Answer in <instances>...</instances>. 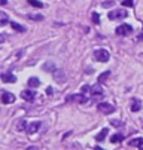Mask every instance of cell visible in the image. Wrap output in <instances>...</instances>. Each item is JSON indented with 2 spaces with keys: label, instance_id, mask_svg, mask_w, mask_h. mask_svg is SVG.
I'll return each mask as SVG.
<instances>
[{
  "label": "cell",
  "instance_id": "obj_1",
  "mask_svg": "<svg viewBox=\"0 0 143 150\" xmlns=\"http://www.w3.org/2000/svg\"><path fill=\"white\" fill-rule=\"evenodd\" d=\"M94 58H95V61H98V62H106V61H109L110 54H109L106 49H95V51H94Z\"/></svg>",
  "mask_w": 143,
  "mask_h": 150
},
{
  "label": "cell",
  "instance_id": "obj_2",
  "mask_svg": "<svg viewBox=\"0 0 143 150\" xmlns=\"http://www.w3.org/2000/svg\"><path fill=\"white\" fill-rule=\"evenodd\" d=\"M131 31H133V27H131L130 24H121V25H118L116 30H115V33H116L118 36H127V34H130Z\"/></svg>",
  "mask_w": 143,
  "mask_h": 150
},
{
  "label": "cell",
  "instance_id": "obj_3",
  "mask_svg": "<svg viewBox=\"0 0 143 150\" xmlns=\"http://www.w3.org/2000/svg\"><path fill=\"white\" fill-rule=\"evenodd\" d=\"M97 107H98V110L103 115H112L115 112V107L112 104H109V103H100Z\"/></svg>",
  "mask_w": 143,
  "mask_h": 150
},
{
  "label": "cell",
  "instance_id": "obj_4",
  "mask_svg": "<svg viewBox=\"0 0 143 150\" xmlns=\"http://www.w3.org/2000/svg\"><path fill=\"white\" fill-rule=\"evenodd\" d=\"M127 11H124V9H118V11H112V12H109V19H124V18H127Z\"/></svg>",
  "mask_w": 143,
  "mask_h": 150
},
{
  "label": "cell",
  "instance_id": "obj_5",
  "mask_svg": "<svg viewBox=\"0 0 143 150\" xmlns=\"http://www.w3.org/2000/svg\"><path fill=\"white\" fill-rule=\"evenodd\" d=\"M66 101L67 103H79V104H82V103H87V98H85V95H84V92L82 94H75V95H69L67 98H66Z\"/></svg>",
  "mask_w": 143,
  "mask_h": 150
},
{
  "label": "cell",
  "instance_id": "obj_6",
  "mask_svg": "<svg viewBox=\"0 0 143 150\" xmlns=\"http://www.w3.org/2000/svg\"><path fill=\"white\" fill-rule=\"evenodd\" d=\"M21 97H23V100H26L27 103H33L37 95H36V92H34L33 89H26V91L21 92Z\"/></svg>",
  "mask_w": 143,
  "mask_h": 150
},
{
  "label": "cell",
  "instance_id": "obj_7",
  "mask_svg": "<svg viewBox=\"0 0 143 150\" xmlns=\"http://www.w3.org/2000/svg\"><path fill=\"white\" fill-rule=\"evenodd\" d=\"M2 103L3 104H12V103H15V95L12 92L2 91Z\"/></svg>",
  "mask_w": 143,
  "mask_h": 150
},
{
  "label": "cell",
  "instance_id": "obj_8",
  "mask_svg": "<svg viewBox=\"0 0 143 150\" xmlns=\"http://www.w3.org/2000/svg\"><path fill=\"white\" fill-rule=\"evenodd\" d=\"M130 109H131V112H139L140 109H142V101L139 100V98H131V105H130Z\"/></svg>",
  "mask_w": 143,
  "mask_h": 150
},
{
  "label": "cell",
  "instance_id": "obj_9",
  "mask_svg": "<svg viewBox=\"0 0 143 150\" xmlns=\"http://www.w3.org/2000/svg\"><path fill=\"white\" fill-rule=\"evenodd\" d=\"M39 128H40V122H33V123H30L28 126H27V132L28 134H34V132H37L39 131Z\"/></svg>",
  "mask_w": 143,
  "mask_h": 150
},
{
  "label": "cell",
  "instance_id": "obj_10",
  "mask_svg": "<svg viewBox=\"0 0 143 150\" xmlns=\"http://www.w3.org/2000/svg\"><path fill=\"white\" fill-rule=\"evenodd\" d=\"M2 80L5 83H14V82H16V77L12 73H3L2 74Z\"/></svg>",
  "mask_w": 143,
  "mask_h": 150
},
{
  "label": "cell",
  "instance_id": "obj_11",
  "mask_svg": "<svg viewBox=\"0 0 143 150\" xmlns=\"http://www.w3.org/2000/svg\"><path fill=\"white\" fill-rule=\"evenodd\" d=\"M90 92L95 97V95H103V88L100 86V85H92L90 88Z\"/></svg>",
  "mask_w": 143,
  "mask_h": 150
},
{
  "label": "cell",
  "instance_id": "obj_12",
  "mask_svg": "<svg viewBox=\"0 0 143 150\" xmlns=\"http://www.w3.org/2000/svg\"><path fill=\"white\" fill-rule=\"evenodd\" d=\"M128 146L130 147H143V138L140 137V138H133V140H130V143H128Z\"/></svg>",
  "mask_w": 143,
  "mask_h": 150
},
{
  "label": "cell",
  "instance_id": "obj_13",
  "mask_svg": "<svg viewBox=\"0 0 143 150\" xmlns=\"http://www.w3.org/2000/svg\"><path fill=\"white\" fill-rule=\"evenodd\" d=\"M54 79L58 80V82H63V80L66 79L64 71H63V70H55V71H54Z\"/></svg>",
  "mask_w": 143,
  "mask_h": 150
},
{
  "label": "cell",
  "instance_id": "obj_14",
  "mask_svg": "<svg viewBox=\"0 0 143 150\" xmlns=\"http://www.w3.org/2000/svg\"><path fill=\"white\" fill-rule=\"evenodd\" d=\"M39 85H40V80H39L37 77H30V79H28V86H30V88H37Z\"/></svg>",
  "mask_w": 143,
  "mask_h": 150
},
{
  "label": "cell",
  "instance_id": "obj_15",
  "mask_svg": "<svg viewBox=\"0 0 143 150\" xmlns=\"http://www.w3.org/2000/svg\"><path fill=\"white\" fill-rule=\"evenodd\" d=\"M27 126H28V125H27V122H26L24 119H19L18 123H16V129H18V131H23V129H27Z\"/></svg>",
  "mask_w": 143,
  "mask_h": 150
},
{
  "label": "cell",
  "instance_id": "obj_16",
  "mask_svg": "<svg viewBox=\"0 0 143 150\" xmlns=\"http://www.w3.org/2000/svg\"><path fill=\"white\" fill-rule=\"evenodd\" d=\"M11 27H12L15 31H19V33H24V31H26V28H24L23 25H19L18 23H14V21H11Z\"/></svg>",
  "mask_w": 143,
  "mask_h": 150
},
{
  "label": "cell",
  "instance_id": "obj_17",
  "mask_svg": "<svg viewBox=\"0 0 143 150\" xmlns=\"http://www.w3.org/2000/svg\"><path fill=\"white\" fill-rule=\"evenodd\" d=\"M109 76H110V71H105V73H101V74L98 76V83H105V82L109 79Z\"/></svg>",
  "mask_w": 143,
  "mask_h": 150
},
{
  "label": "cell",
  "instance_id": "obj_18",
  "mask_svg": "<svg viewBox=\"0 0 143 150\" xmlns=\"http://www.w3.org/2000/svg\"><path fill=\"white\" fill-rule=\"evenodd\" d=\"M107 132H109V131L106 129V128H105V129H101V131H100V134H98V135L95 137V140H97V141H103V140L106 138Z\"/></svg>",
  "mask_w": 143,
  "mask_h": 150
},
{
  "label": "cell",
  "instance_id": "obj_19",
  "mask_svg": "<svg viewBox=\"0 0 143 150\" xmlns=\"http://www.w3.org/2000/svg\"><path fill=\"white\" fill-rule=\"evenodd\" d=\"M27 2H28L31 6H34V8H39V9H42V8L45 6L42 2H39V0H27Z\"/></svg>",
  "mask_w": 143,
  "mask_h": 150
},
{
  "label": "cell",
  "instance_id": "obj_20",
  "mask_svg": "<svg viewBox=\"0 0 143 150\" xmlns=\"http://www.w3.org/2000/svg\"><path fill=\"white\" fill-rule=\"evenodd\" d=\"M28 18L31 21H43V15H39V13H28Z\"/></svg>",
  "mask_w": 143,
  "mask_h": 150
},
{
  "label": "cell",
  "instance_id": "obj_21",
  "mask_svg": "<svg viewBox=\"0 0 143 150\" xmlns=\"http://www.w3.org/2000/svg\"><path fill=\"white\" fill-rule=\"evenodd\" d=\"M6 23H8L6 12H0V25H6Z\"/></svg>",
  "mask_w": 143,
  "mask_h": 150
},
{
  "label": "cell",
  "instance_id": "obj_22",
  "mask_svg": "<svg viewBox=\"0 0 143 150\" xmlns=\"http://www.w3.org/2000/svg\"><path fill=\"white\" fill-rule=\"evenodd\" d=\"M122 140H124V135H121V134H115V135L110 137L112 143H118V141H122Z\"/></svg>",
  "mask_w": 143,
  "mask_h": 150
},
{
  "label": "cell",
  "instance_id": "obj_23",
  "mask_svg": "<svg viewBox=\"0 0 143 150\" xmlns=\"http://www.w3.org/2000/svg\"><path fill=\"white\" fill-rule=\"evenodd\" d=\"M91 19H92V23H94V24H100V16H98V13H97V12H92Z\"/></svg>",
  "mask_w": 143,
  "mask_h": 150
},
{
  "label": "cell",
  "instance_id": "obj_24",
  "mask_svg": "<svg viewBox=\"0 0 143 150\" xmlns=\"http://www.w3.org/2000/svg\"><path fill=\"white\" fill-rule=\"evenodd\" d=\"M122 6H130V8H133L134 6V2H133V0H122Z\"/></svg>",
  "mask_w": 143,
  "mask_h": 150
},
{
  "label": "cell",
  "instance_id": "obj_25",
  "mask_svg": "<svg viewBox=\"0 0 143 150\" xmlns=\"http://www.w3.org/2000/svg\"><path fill=\"white\" fill-rule=\"evenodd\" d=\"M43 70H49V71H55V70H54V64H45V66H43Z\"/></svg>",
  "mask_w": 143,
  "mask_h": 150
},
{
  "label": "cell",
  "instance_id": "obj_26",
  "mask_svg": "<svg viewBox=\"0 0 143 150\" xmlns=\"http://www.w3.org/2000/svg\"><path fill=\"white\" fill-rule=\"evenodd\" d=\"M115 3L113 2H105V3H101V6L103 8H110V6H113Z\"/></svg>",
  "mask_w": 143,
  "mask_h": 150
},
{
  "label": "cell",
  "instance_id": "obj_27",
  "mask_svg": "<svg viewBox=\"0 0 143 150\" xmlns=\"http://www.w3.org/2000/svg\"><path fill=\"white\" fill-rule=\"evenodd\" d=\"M112 125H113V126H121L122 122H119V120H112Z\"/></svg>",
  "mask_w": 143,
  "mask_h": 150
},
{
  "label": "cell",
  "instance_id": "obj_28",
  "mask_svg": "<svg viewBox=\"0 0 143 150\" xmlns=\"http://www.w3.org/2000/svg\"><path fill=\"white\" fill-rule=\"evenodd\" d=\"M90 88H91V86H87V85H85V86H82L80 92H88V91H90Z\"/></svg>",
  "mask_w": 143,
  "mask_h": 150
},
{
  "label": "cell",
  "instance_id": "obj_29",
  "mask_svg": "<svg viewBox=\"0 0 143 150\" xmlns=\"http://www.w3.org/2000/svg\"><path fill=\"white\" fill-rule=\"evenodd\" d=\"M46 94L51 95V94H52V88H48V89H46Z\"/></svg>",
  "mask_w": 143,
  "mask_h": 150
},
{
  "label": "cell",
  "instance_id": "obj_30",
  "mask_svg": "<svg viewBox=\"0 0 143 150\" xmlns=\"http://www.w3.org/2000/svg\"><path fill=\"white\" fill-rule=\"evenodd\" d=\"M0 3H2V5H3V6H5V5H6V3H8V0H0Z\"/></svg>",
  "mask_w": 143,
  "mask_h": 150
}]
</instances>
